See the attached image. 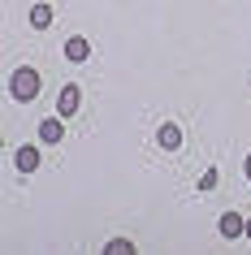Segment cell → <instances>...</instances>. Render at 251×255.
I'll return each mask as SVG.
<instances>
[{
	"label": "cell",
	"mask_w": 251,
	"mask_h": 255,
	"mask_svg": "<svg viewBox=\"0 0 251 255\" xmlns=\"http://www.w3.org/2000/svg\"><path fill=\"white\" fill-rule=\"evenodd\" d=\"M9 95H13V100H22V104H30V100L39 95V74H35L30 65L13 69V78H9Z\"/></svg>",
	"instance_id": "1"
},
{
	"label": "cell",
	"mask_w": 251,
	"mask_h": 255,
	"mask_svg": "<svg viewBox=\"0 0 251 255\" xmlns=\"http://www.w3.org/2000/svg\"><path fill=\"white\" fill-rule=\"evenodd\" d=\"M78 104H82V91H78V87H61V95H56V113H61V117H74Z\"/></svg>",
	"instance_id": "2"
},
{
	"label": "cell",
	"mask_w": 251,
	"mask_h": 255,
	"mask_svg": "<svg viewBox=\"0 0 251 255\" xmlns=\"http://www.w3.org/2000/svg\"><path fill=\"white\" fill-rule=\"evenodd\" d=\"M39 138L43 143H61V138H65V117H61V113H56V117H43L39 121Z\"/></svg>",
	"instance_id": "3"
},
{
	"label": "cell",
	"mask_w": 251,
	"mask_h": 255,
	"mask_svg": "<svg viewBox=\"0 0 251 255\" xmlns=\"http://www.w3.org/2000/svg\"><path fill=\"white\" fill-rule=\"evenodd\" d=\"M87 56H91V39H82V35H69V39H65V61L82 65Z\"/></svg>",
	"instance_id": "4"
},
{
	"label": "cell",
	"mask_w": 251,
	"mask_h": 255,
	"mask_svg": "<svg viewBox=\"0 0 251 255\" xmlns=\"http://www.w3.org/2000/svg\"><path fill=\"white\" fill-rule=\"evenodd\" d=\"M217 229H221V238H238V234H247V221H243L238 212H221Z\"/></svg>",
	"instance_id": "5"
},
{
	"label": "cell",
	"mask_w": 251,
	"mask_h": 255,
	"mask_svg": "<svg viewBox=\"0 0 251 255\" xmlns=\"http://www.w3.org/2000/svg\"><path fill=\"white\" fill-rule=\"evenodd\" d=\"M156 143H160L165 151H178V147H182V130H178L173 121H165V126L156 130Z\"/></svg>",
	"instance_id": "6"
},
{
	"label": "cell",
	"mask_w": 251,
	"mask_h": 255,
	"mask_svg": "<svg viewBox=\"0 0 251 255\" xmlns=\"http://www.w3.org/2000/svg\"><path fill=\"white\" fill-rule=\"evenodd\" d=\"M13 164H17V169H22V173H35V169H39V151H35V147H30V143H26V147H17Z\"/></svg>",
	"instance_id": "7"
},
{
	"label": "cell",
	"mask_w": 251,
	"mask_h": 255,
	"mask_svg": "<svg viewBox=\"0 0 251 255\" xmlns=\"http://www.w3.org/2000/svg\"><path fill=\"white\" fill-rule=\"evenodd\" d=\"M30 26H35V30L52 26V4H35V9H30Z\"/></svg>",
	"instance_id": "8"
},
{
	"label": "cell",
	"mask_w": 251,
	"mask_h": 255,
	"mask_svg": "<svg viewBox=\"0 0 251 255\" xmlns=\"http://www.w3.org/2000/svg\"><path fill=\"white\" fill-rule=\"evenodd\" d=\"M217 186V169H204V177H199V190H212Z\"/></svg>",
	"instance_id": "9"
},
{
	"label": "cell",
	"mask_w": 251,
	"mask_h": 255,
	"mask_svg": "<svg viewBox=\"0 0 251 255\" xmlns=\"http://www.w3.org/2000/svg\"><path fill=\"white\" fill-rule=\"evenodd\" d=\"M108 251H113V255H126V251H134V247L126 238H117V242H108Z\"/></svg>",
	"instance_id": "10"
},
{
	"label": "cell",
	"mask_w": 251,
	"mask_h": 255,
	"mask_svg": "<svg viewBox=\"0 0 251 255\" xmlns=\"http://www.w3.org/2000/svg\"><path fill=\"white\" fill-rule=\"evenodd\" d=\"M243 173H247V177H251V156H247V160H243Z\"/></svg>",
	"instance_id": "11"
},
{
	"label": "cell",
	"mask_w": 251,
	"mask_h": 255,
	"mask_svg": "<svg viewBox=\"0 0 251 255\" xmlns=\"http://www.w3.org/2000/svg\"><path fill=\"white\" fill-rule=\"evenodd\" d=\"M247 238H251V216H247Z\"/></svg>",
	"instance_id": "12"
}]
</instances>
